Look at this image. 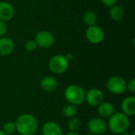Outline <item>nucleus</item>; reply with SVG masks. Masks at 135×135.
<instances>
[{
  "label": "nucleus",
  "mask_w": 135,
  "mask_h": 135,
  "mask_svg": "<svg viewBox=\"0 0 135 135\" xmlns=\"http://www.w3.org/2000/svg\"><path fill=\"white\" fill-rule=\"evenodd\" d=\"M14 123L16 126V131L20 135L35 134L39 128L37 119L29 113L20 115Z\"/></svg>",
  "instance_id": "1"
},
{
  "label": "nucleus",
  "mask_w": 135,
  "mask_h": 135,
  "mask_svg": "<svg viewBox=\"0 0 135 135\" xmlns=\"http://www.w3.org/2000/svg\"><path fill=\"white\" fill-rule=\"evenodd\" d=\"M107 125L113 134H120L126 132L129 129L131 126V120L127 115L121 112H115L108 118V123Z\"/></svg>",
  "instance_id": "2"
},
{
  "label": "nucleus",
  "mask_w": 135,
  "mask_h": 135,
  "mask_svg": "<svg viewBox=\"0 0 135 135\" xmlns=\"http://www.w3.org/2000/svg\"><path fill=\"white\" fill-rule=\"evenodd\" d=\"M85 92L82 87L78 85H70L64 91L66 100L71 104L79 106L85 102Z\"/></svg>",
  "instance_id": "3"
},
{
  "label": "nucleus",
  "mask_w": 135,
  "mask_h": 135,
  "mask_svg": "<svg viewBox=\"0 0 135 135\" xmlns=\"http://www.w3.org/2000/svg\"><path fill=\"white\" fill-rule=\"evenodd\" d=\"M49 70L55 74H62L65 73L69 66V61L65 55H55L52 56L48 62Z\"/></svg>",
  "instance_id": "4"
},
{
  "label": "nucleus",
  "mask_w": 135,
  "mask_h": 135,
  "mask_svg": "<svg viewBox=\"0 0 135 135\" xmlns=\"http://www.w3.org/2000/svg\"><path fill=\"white\" fill-rule=\"evenodd\" d=\"M106 87L111 93L121 95L127 91V81L123 78L115 75L108 79Z\"/></svg>",
  "instance_id": "5"
},
{
  "label": "nucleus",
  "mask_w": 135,
  "mask_h": 135,
  "mask_svg": "<svg viewBox=\"0 0 135 135\" xmlns=\"http://www.w3.org/2000/svg\"><path fill=\"white\" fill-rule=\"evenodd\" d=\"M104 31L103 28L97 25L89 26L85 31V36L88 41L93 44L101 43L104 39Z\"/></svg>",
  "instance_id": "6"
},
{
  "label": "nucleus",
  "mask_w": 135,
  "mask_h": 135,
  "mask_svg": "<svg viewBox=\"0 0 135 135\" xmlns=\"http://www.w3.org/2000/svg\"><path fill=\"white\" fill-rule=\"evenodd\" d=\"M34 40L37 47L41 48H49L55 44V36L51 32L43 30L36 33Z\"/></svg>",
  "instance_id": "7"
},
{
  "label": "nucleus",
  "mask_w": 135,
  "mask_h": 135,
  "mask_svg": "<svg viewBox=\"0 0 135 135\" xmlns=\"http://www.w3.org/2000/svg\"><path fill=\"white\" fill-rule=\"evenodd\" d=\"M87 129L89 133L94 135H100L106 132L108 129V125L104 119L94 117L89 120L87 123Z\"/></svg>",
  "instance_id": "8"
},
{
  "label": "nucleus",
  "mask_w": 135,
  "mask_h": 135,
  "mask_svg": "<svg viewBox=\"0 0 135 135\" xmlns=\"http://www.w3.org/2000/svg\"><path fill=\"white\" fill-rule=\"evenodd\" d=\"M104 95L101 89L98 88H93L85 93V101L91 107H97L104 101Z\"/></svg>",
  "instance_id": "9"
},
{
  "label": "nucleus",
  "mask_w": 135,
  "mask_h": 135,
  "mask_svg": "<svg viewBox=\"0 0 135 135\" xmlns=\"http://www.w3.org/2000/svg\"><path fill=\"white\" fill-rule=\"evenodd\" d=\"M121 112L130 116H134L135 115V97L134 96H130L123 100L120 104Z\"/></svg>",
  "instance_id": "10"
},
{
  "label": "nucleus",
  "mask_w": 135,
  "mask_h": 135,
  "mask_svg": "<svg viewBox=\"0 0 135 135\" xmlns=\"http://www.w3.org/2000/svg\"><path fill=\"white\" fill-rule=\"evenodd\" d=\"M43 135H63V131L61 126L54 121L46 122L41 129Z\"/></svg>",
  "instance_id": "11"
},
{
  "label": "nucleus",
  "mask_w": 135,
  "mask_h": 135,
  "mask_svg": "<svg viewBox=\"0 0 135 135\" xmlns=\"http://www.w3.org/2000/svg\"><path fill=\"white\" fill-rule=\"evenodd\" d=\"M14 16V8L8 2H0V20L6 22L10 21Z\"/></svg>",
  "instance_id": "12"
},
{
  "label": "nucleus",
  "mask_w": 135,
  "mask_h": 135,
  "mask_svg": "<svg viewBox=\"0 0 135 135\" xmlns=\"http://www.w3.org/2000/svg\"><path fill=\"white\" fill-rule=\"evenodd\" d=\"M58 81L51 76H46L43 78L40 82L41 89L46 93H53L58 88Z\"/></svg>",
  "instance_id": "13"
},
{
  "label": "nucleus",
  "mask_w": 135,
  "mask_h": 135,
  "mask_svg": "<svg viewBox=\"0 0 135 135\" xmlns=\"http://www.w3.org/2000/svg\"><path fill=\"white\" fill-rule=\"evenodd\" d=\"M15 47L14 42L9 37L1 36L0 37V55L6 56L10 55Z\"/></svg>",
  "instance_id": "14"
},
{
  "label": "nucleus",
  "mask_w": 135,
  "mask_h": 135,
  "mask_svg": "<svg viewBox=\"0 0 135 135\" xmlns=\"http://www.w3.org/2000/svg\"><path fill=\"white\" fill-rule=\"evenodd\" d=\"M115 111L114 105L108 101H103L97 106V112L102 119L109 118L115 112Z\"/></svg>",
  "instance_id": "15"
},
{
  "label": "nucleus",
  "mask_w": 135,
  "mask_h": 135,
  "mask_svg": "<svg viewBox=\"0 0 135 135\" xmlns=\"http://www.w3.org/2000/svg\"><path fill=\"white\" fill-rule=\"evenodd\" d=\"M109 15L111 18L115 21H121L124 17V9L118 5H115L110 7Z\"/></svg>",
  "instance_id": "16"
},
{
  "label": "nucleus",
  "mask_w": 135,
  "mask_h": 135,
  "mask_svg": "<svg viewBox=\"0 0 135 135\" xmlns=\"http://www.w3.org/2000/svg\"><path fill=\"white\" fill-rule=\"evenodd\" d=\"M82 21L88 27L94 25L97 22V15L96 14V13L94 11L87 10L83 14Z\"/></svg>",
  "instance_id": "17"
},
{
  "label": "nucleus",
  "mask_w": 135,
  "mask_h": 135,
  "mask_svg": "<svg viewBox=\"0 0 135 135\" xmlns=\"http://www.w3.org/2000/svg\"><path fill=\"white\" fill-rule=\"evenodd\" d=\"M62 115H63L65 117L68 118V119L72 118V117H74V116L77 115V114H78V106L68 103L67 104H66V105L62 108Z\"/></svg>",
  "instance_id": "18"
},
{
  "label": "nucleus",
  "mask_w": 135,
  "mask_h": 135,
  "mask_svg": "<svg viewBox=\"0 0 135 135\" xmlns=\"http://www.w3.org/2000/svg\"><path fill=\"white\" fill-rule=\"evenodd\" d=\"M80 127H81V121L78 117L74 116L69 119L67 123V128L69 131L77 132V131L80 128Z\"/></svg>",
  "instance_id": "19"
},
{
  "label": "nucleus",
  "mask_w": 135,
  "mask_h": 135,
  "mask_svg": "<svg viewBox=\"0 0 135 135\" xmlns=\"http://www.w3.org/2000/svg\"><path fill=\"white\" fill-rule=\"evenodd\" d=\"M5 134L6 135L13 134L15 131H16V126H15V123L12 122V121H9L6 122L4 125L2 129Z\"/></svg>",
  "instance_id": "20"
},
{
  "label": "nucleus",
  "mask_w": 135,
  "mask_h": 135,
  "mask_svg": "<svg viewBox=\"0 0 135 135\" xmlns=\"http://www.w3.org/2000/svg\"><path fill=\"white\" fill-rule=\"evenodd\" d=\"M37 48V45L34 40H28L25 43V49L27 51H34Z\"/></svg>",
  "instance_id": "21"
},
{
  "label": "nucleus",
  "mask_w": 135,
  "mask_h": 135,
  "mask_svg": "<svg viewBox=\"0 0 135 135\" xmlns=\"http://www.w3.org/2000/svg\"><path fill=\"white\" fill-rule=\"evenodd\" d=\"M127 90H129L131 93H135V79L132 78L129 82H127Z\"/></svg>",
  "instance_id": "22"
},
{
  "label": "nucleus",
  "mask_w": 135,
  "mask_h": 135,
  "mask_svg": "<svg viewBox=\"0 0 135 135\" xmlns=\"http://www.w3.org/2000/svg\"><path fill=\"white\" fill-rule=\"evenodd\" d=\"M7 31V26L6 25V22L0 20V37L3 36Z\"/></svg>",
  "instance_id": "23"
},
{
  "label": "nucleus",
  "mask_w": 135,
  "mask_h": 135,
  "mask_svg": "<svg viewBox=\"0 0 135 135\" xmlns=\"http://www.w3.org/2000/svg\"><path fill=\"white\" fill-rule=\"evenodd\" d=\"M100 1L104 6H106L108 7H111L112 6L116 5V3L118 2V0H100Z\"/></svg>",
  "instance_id": "24"
},
{
  "label": "nucleus",
  "mask_w": 135,
  "mask_h": 135,
  "mask_svg": "<svg viewBox=\"0 0 135 135\" xmlns=\"http://www.w3.org/2000/svg\"><path fill=\"white\" fill-rule=\"evenodd\" d=\"M65 57L66 58V59L70 62L72 59H73V55L72 54H70V53H67L66 55H65Z\"/></svg>",
  "instance_id": "25"
},
{
  "label": "nucleus",
  "mask_w": 135,
  "mask_h": 135,
  "mask_svg": "<svg viewBox=\"0 0 135 135\" xmlns=\"http://www.w3.org/2000/svg\"><path fill=\"white\" fill-rule=\"evenodd\" d=\"M65 135H80L78 133H77V132H72V131H69V132H67L66 134Z\"/></svg>",
  "instance_id": "26"
},
{
  "label": "nucleus",
  "mask_w": 135,
  "mask_h": 135,
  "mask_svg": "<svg viewBox=\"0 0 135 135\" xmlns=\"http://www.w3.org/2000/svg\"><path fill=\"white\" fill-rule=\"evenodd\" d=\"M118 135H135V133L134 132H133L132 134H130V133H127V132L126 131V132H124V133H122V134Z\"/></svg>",
  "instance_id": "27"
},
{
  "label": "nucleus",
  "mask_w": 135,
  "mask_h": 135,
  "mask_svg": "<svg viewBox=\"0 0 135 135\" xmlns=\"http://www.w3.org/2000/svg\"><path fill=\"white\" fill-rule=\"evenodd\" d=\"M0 135H6V134H5V132H4L2 130H1V129H0Z\"/></svg>",
  "instance_id": "28"
},
{
  "label": "nucleus",
  "mask_w": 135,
  "mask_h": 135,
  "mask_svg": "<svg viewBox=\"0 0 135 135\" xmlns=\"http://www.w3.org/2000/svg\"><path fill=\"white\" fill-rule=\"evenodd\" d=\"M85 135H94V134H91V133H88V134H86Z\"/></svg>",
  "instance_id": "29"
},
{
  "label": "nucleus",
  "mask_w": 135,
  "mask_h": 135,
  "mask_svg": "<svg viewBox=\"0 0 135 135\" xmlns=\"http://www.w3.org/2000/svg\"><path fill=\"white\" fill-rule=\"evenodd\" d=\"M100 135H108V134H100Z\"/></svg>",
  "instance_id": "30"
},
{
  "label": "nucleus",
  "mask_w": 135,
  "mask_h": 135,
  "mask_svg": "<svg viewBox=\"0 0 135 135\" xmlns=\"http://www.w3.org/2000/svg\"><path fill=\"white\" fill-rule=\"evenodd\" d=\"M32 135H37V134H32Z\"/></svg>",
  "instance_id": "31"
}]
</instances>
